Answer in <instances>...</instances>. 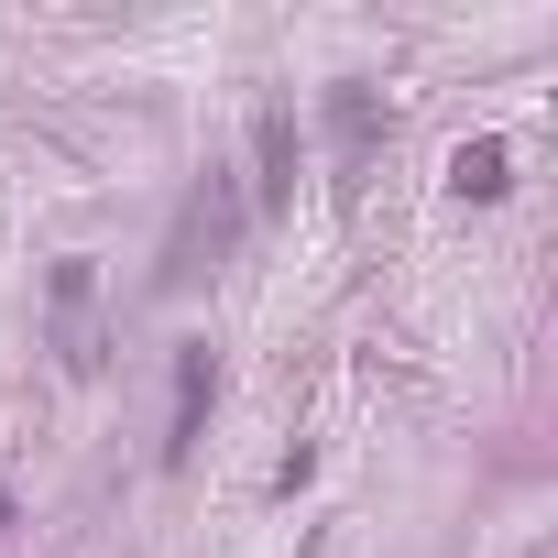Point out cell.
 Segmentation results:
<instances>
[{
    "mask_svg": "<svg viewBox=\"0 0 558 558\" xmlns=\"http://www.w3.org/2000/svg\"><path fill=\"white\" fill-rule=\"evenodd\" d=\"M449 186H460V197H504V186H514V154L482 132V143H460V154H449Z\"/></svg>",
    "mask_w": 558,
    "mask_h": 558,
    "instance_id": "6",
    "label": "cell"
},
{
    "mask_svg": "<svg viewBox=\"0 0 558 558\" xmlns=\"http://www.w3.org/2000/svg\"><path fill=\"white\" fill-rule=\"evenodd\" d=\"M0 525H12V493H0Z\"/></svg>",
    "mask_w": 558,
    "mask_h": 558,
    "instance_id": "7",
    "label": "cell"
},
{
    "mask_svg": "<svg viewBox=\"0 0 558 558\" xmlns=\"http://www.w3.org/2000/svg\"><path fill=\"white\" fill-rule=\"evenodd\" d=\"M252 208H296V110L286 99H263L252 110Z\"/></svg>",
    "mask_w": 558,
    "mask_h": 558,
    "instance_id": "2",
    "label": "cell"
},
{
    "mask_svg": "<svg viewBox=\"0 0 558 558\" xmlns=\"http://www.w3.org/2000/svg\"><path fill=\"white\" fill-rule=\"evenodd\" d=\"M88 286H99L88 263H56V362L66 373H99V351H88Z\"/></svg>",
    "mask_w": 558,
    "mask_h": 558,
    "instance_id": "4",
    "label": "cell"
},
{
    "mask_svg": "<svg viewBox=\"0 0 558 558\" xmlns=\"http://www.w3.org/2000/svg\"><path fill=\"white\" fill-rule=\"evenodd\" d=\"M329 132H340V165H362V154H373L384 110H373V88H362V77H340V88H329Z\"/></svg>",
    "mask_w": 558,
    "mask_h": 558,
    "instance_id": "5",
    "label": "cell"
},
{
    "mask_svg": "<svg viewBox=\"0 0 558 558\" xmlns=\"http://www.w3.org/2000/svg\"><path fill=\"white\" fill-rule=\"evenodd\" d=\"M197 241H208V252L230 241V186H219V165H208V186L186 197V219H175V241H165V263H154V286H186V274H197Z\"/></svg>",
    "mask_w": 558,
    "mask_h": 558,
    "instance_id": "3",
    "label": "cell"
},
{
    "mask_svg": "<svg viewBox=\"0 0 558 558\" xmlns=\"http://www.w3.org/2000/svg\"><path fill=\"white\" fill-rule=\"evenodd\" d=\"M208 405H219V351H208V340H175V416H165V471H186V460H197V427H208Z\"/></svg>",
    "mask_w": 558,
    "mask_h": 558,
    "instance_id": "1",
    "label": "cell"
}]
</instances>
